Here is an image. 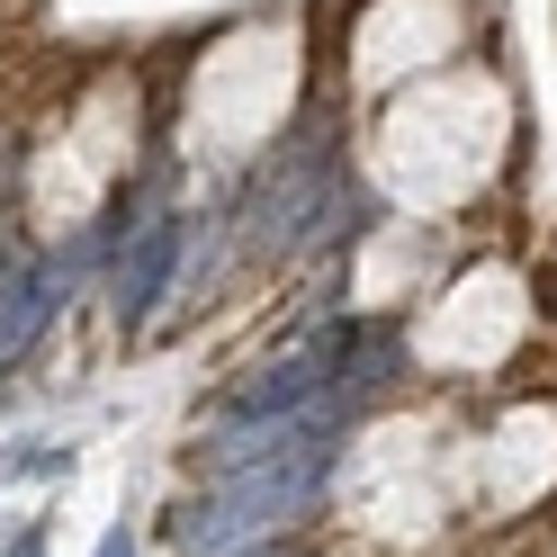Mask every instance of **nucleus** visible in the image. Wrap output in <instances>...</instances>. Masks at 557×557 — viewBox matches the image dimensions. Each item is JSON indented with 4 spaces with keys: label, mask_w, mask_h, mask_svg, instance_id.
<instances>
[{
    "label": "nucleus",
    "mask_w": 557,
    "mask_h": 557,
    "mask_svg": "<svg viewBox=\"0 0 557 557\" xmlns=\"http://www.w3.org/2000/svg\"><path fill=\"white\" fill-rule=\"evenodd\" d=\"M252 557H288V548H252Z\"/></svg>",
    "instance_id": "obj_6"
},
{
    "label": "nucleus",
    "mask_w": 557,
    "mask_h": 557,
    "mask_svg": "<svg viewBox=\"0 0 557 557\" xmlns=\"http://www.w3.org/2000/svg\"><path fill=\"white\" fill-rule=\"evenodd\" d=\"M99 557H135V531H126V521H117L109 540H99Z\"/></svg>",
    "instance_id": "obj_5"
},
{
    "label": "nucleus",
    "mask_w": 557,
    "mask_h": 557,
    "mask_svg": "<svg viewBox=\"0 0 557 557\" xmlns=\"http://www.w3.org/2000/svg\"><path fill=\"white\" fill-rule=\"evenodd\" d=\"M63 306V261H18L0 278V369L27 360V342L46 333V315Z\"/></svg>",
    "instance_id": "obj_3"
},
{
    "label": "nucleus",
    "mask_w": 557,
    "mask_h": 557,
    "mask_svg": "<svg viewBox=\"0 0 557 557\" xmlns=\"http://www.w3.org/2000/svg\"><path fill=\"white\" fill-rule=\"evenodd\" d=\"M324 476H333V449H324V441L278 449V459H261V468H234L207 504L181 512V548H189V557H225V548H243V540H270L278 521H297L306 504L324 495Z\"/></svg>",
    "instance_id": "obj_1"
},
{
    "label": "nucleus",
    "mask_w": 557,
    "mask_h": 557,
    "mask_svg": "<svg viewBox=\"0 0 557 557\" xmlns=\"http://www.w3.org/2000/svg\"><path fill=\"white\" fill-rule=\"evenodd\" d=\"M10 557H46V531L27 521V531H10Z\"/></svg>",
    "instance_id": "obj_4"
},
{
    "label": "nucleus",
    "mask_w": 557,
    "mask_h": 557,
    "mask_svg": "<svg viewBox=\"0 0 557 557\" xmlns=\"http://www.w3.org/2000/svg\"><path fill=\"white\" fill-rule=\"evenodd\" d=\"M181 252H189V216H145V234L126 243L117 288H109V315H117L126 333L162 306V288H171V270H181Z\"/></svg>",
    "instance_id": "obj_2"
}]
</instances>
